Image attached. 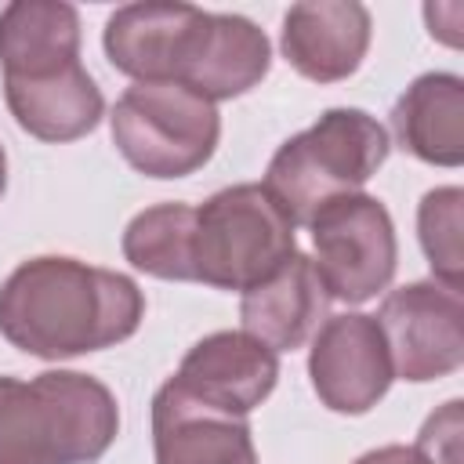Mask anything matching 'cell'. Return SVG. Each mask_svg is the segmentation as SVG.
Wrapping results in <instances>:
<instances>
[{"instance_id":"obj_1","label":"cell","mask_w":464,"mask_h":464,"mask_svg":"<svg viewBox=\"0 0 464 464\" xmlns=\"http://www.w3.org/2000/svg\"><path fill=\"white\" fill-rule=\"evenodd\" d=\"M109 62L138 83H174L207 102L250 91L272 62L265 33L192 4H127L105 22Z\"/></svg>"},{"instance_id":"obj_2","label":"cell","mask_w":464,"mask_h":464,"mask_svg":"<svg viewBox=\"0 0 464 464\" xmlns=\"http://www.w3.org/2000/svg\"><path fill=\"white\" fill-rule=\"evenodd\" d=\"M145 315L134 279L76 257H33L0 286V334L40 359H69L127 341Z\"/></svg>"},{"instance_id":"obj_3","label":"cell","mask_w":464,"mask_h":464,"mask_svg":"<svg viewBox=\"0 0 464 464\" xmlns=\"http://www.w3.org/2000/svg\"><path fill=\"white\" fill-rule=\"evenodd\" d=\"M116 431V399L87 373L0 377V464H94Z\"/></svg>"},{"instance_id":"obj_4","label":"cell","mask_w":464,"mask_h":464,"mask_svg":"<svg viewBox=\"0 0 464 464\" xmlns=\"http://www.w3.org/2000/svg\"><path fill=\"white\" fill-rule=\"evenodd\" d=\"M388 156L384 127L362 109H330L315 127L283 141L265 174V192L294 225L337 199L352 196Z\"/></svg>"},{"instance_id":"obj_5","label":"cell","mask_w":464,"mask_h":464,"mask_svg":"<svg viewBox=\"0 0 464 464\" xmlns=\"http://www.w3.org/2000/svg\"><path fill=\"white\" fill-rule=\"evenodd\" d=\"M294 254V221L265 185H236L192 207L188 283L250 290Z\"/></svg>"},{"instance_id":"obj_6","label":"cell","mask_w":464,"mask_h":464,"mask_svg":"<svg viewBox=\"0 0 464 464\" xmlns=\"http://www.w3.org/2000/svg\"><path fill=\"white\" fill-rule=\"evenodd\" d=\"M214 102L174 83H134L112 109V141L123 160L149 178H185L218 145Z\"/></svg>"},{"instance_id":"obj_7","label":"cell","mask_w":464,"mask_h":464,"mask_svg":"<svg viewBox=\"0 0 464 464\" xmlns=\"http://www.w3.org/2000/svg\"><path fill=\"white\" fill-rule=\"evenodd\" d=\"M315 239V276L326 297L362 304L392 283L395 272V228L381 199L373 196H337L323 203L312 218Z\"/></svg>"},{"instance_id":"obj_8","label":"cell","mask_w":464,"mask_h":464,"mask_svg":"<svg viewBox=\"0 0 464 464\" xmlns=\"http://www.w3.org/2000/svg\"><path fill=\"white\" fill-rule=\"evenodd\" d=\"M392 373L402 381H435L464 362L460 294L435 283H410L384 297L377 315Z\"/></svg>"},{"instance_id":"obj_9","label":"cell","mask_w":464,"mask_h":464,"mask_svg":"<svg viewBox=\"0 0 464 464\" xmlns=\"http://www.w3.org/2000/svg\"><path fill=\"white\" fill-rule=\"evenodd\" d=\"M315 395L337 413H366L392 384V359L373 315H334L308 359Z\"/></svg>"},{"instance_id":"obj_10","label":"cell","mask_w":464,"mask_h":464,"mask_svg":"<svg viewBox=\"0 0 464 464\" xmlns=\"http://www.w3.org/2000/svg\"><path fill=\"white\" fill-rule=\"evenodd\" d=\"M276 377L279 359L272 348L250 334H210L181 359L170 384L207 410L246 417L276 388Z\"/></svg>"},{"instance_id":"obj_11","label":"cell","mask_w":464,"mask_h":464,"mask_svg":"<svg viewBox=\"0 0 464 464\" xmlns=\"http://www.w3.org/2000/svg\"><path fill=\"white\" fill-rule=\"evenodd\" d=\"M366 47H370V11L362 4H344V0L294 4L283 18V54L301 76L315 83H334L352 76Z\"/></svg>"},{"instance_id":"obj_12","label":"cell","mask_w":464,"mask_h":464,"mask_svg":"<svg viewBox=\"0 0 464 464\" xmlns=\"http://www.w3.org/2000/svg\"><path fill=\"white\" fill-rule=\"evenodd\" d=\"M156 464H257L250 428L185 399L170 381L152 399Z\"/></svg>"},{"instance_id":"obj_13","label":"cell","mask_w":464,"mask_h":464,"mask_svg":"<svg viewBox=\"0 0 464 464\" xmlns=\"http://www.w3.org/2000/svg\"><path fill=\"white\" fill-rule=\"evenodd\" d=\"M326 290L304 254L286 257L268 279L243 290V330L272 352H294L319 326Z\"/></svg>"},{"instance_id":"obj_14","label":"cell","mask_w":464,"mask_h":464,"mask_svg":"<svg viewBox=\"0 0 464 464\" xmlns=\"http://www.w3.org/2000/svg\"><path fill=\"white\" fill-rule=\"evenodd\" d=\"M4 80H47L80 65L76 7L58 0H14L0 11Z\"/></svg>"},{"instance_id":"obj_15","label":"cell","mask_w":464,"mask_h":464,"mask_svg":"<svg viewBox=\"0 0 464 464\" xmlns=\"http://www.w3.org/2000/svg\"><path fill=\"white\" fill-rule=\"evenodd\" d=\"M4 98L22 130L40 141H72L102 120V91L83 65L47 80H4Z\"/></svg>"},{"instance_id":"obj_16","label":"cell","mask_w":464,"mask_h":464,"mask_svg":"<svg viewBox=\"0 0 464 464\" xmlns=\"http://www.w3.org/2000/svg\"><path fill=\"white\" fill-rule=\"evenodd\" d=\"M392 127L417 160L457 167L464 160V83L450 72L420 76L392 109Z\"/></svg>"},{"instance_id":"obj_17","label":"cell","mask_w":464,"mask_h":464,"mask_svg":"<svg viewBox=\"0 0 464 464\" xmlns=\"http://www.w3.org/2000/svg\"><path fill=\"white\" fill-rule=\"evenodd\" d=\"M188 221L192 207L185 203L141 210L123 232L127 261L156 279H188Z\"/></svg>"},{"instance_id":"obj_18","label":"cell","mask_w":464,"mask_h":464,"mask_svg":"<svg viewBox=\"0 0 464 464\" xmlns=\"http://www.w3.org/2000/svg\"><path fill=\"white\" fill-rule=\"evenodd\" d=\"M460 188H435L420 203V243L431 272L446 283V290L460 294L464 272V239H460Z\"/></svg>"},{"instance_id":"obj_19","label":"cell","mask_w":464,"mask_h":464,"mask_svg":"<svg viewBox=\"0 0 464 464\" xmlns=\"http://www.w3.org/2000/svg\"><path fill=\"white\" fill-rule=\"evenodd\" d=\"M413 450L424 464H460V399L446 402L439 413L428 417Z\"/></svg>"},{"instance_id":"obj_20","label":"cell","mask_w":464,"mask_h":464,"mask_svg":"<svg viewBox=\"0 0 464 464\" xmlns=\"http://www.w3.org/2000/svg\"><path fill=\"white\" fill-rule=\"evenodd\" d=\"M355 464H424V460H420L417 450H406V446H384V450L366 453V457L355 460Z\"/></svg>"},{"instance_id":"obj_21","label":"cell","mask_w":464,"mask_h":464,"mask_svg":"<svg viewBox=\"0 0 464 464\" xmlns=\"http://www.w3.org/2000/svg\"><path fill=\"white\" fill-rule=\"evenodd\" d=\"M4 181H7V163H4V149H0V196H4Z\"/></svg>"}]
</instances>
